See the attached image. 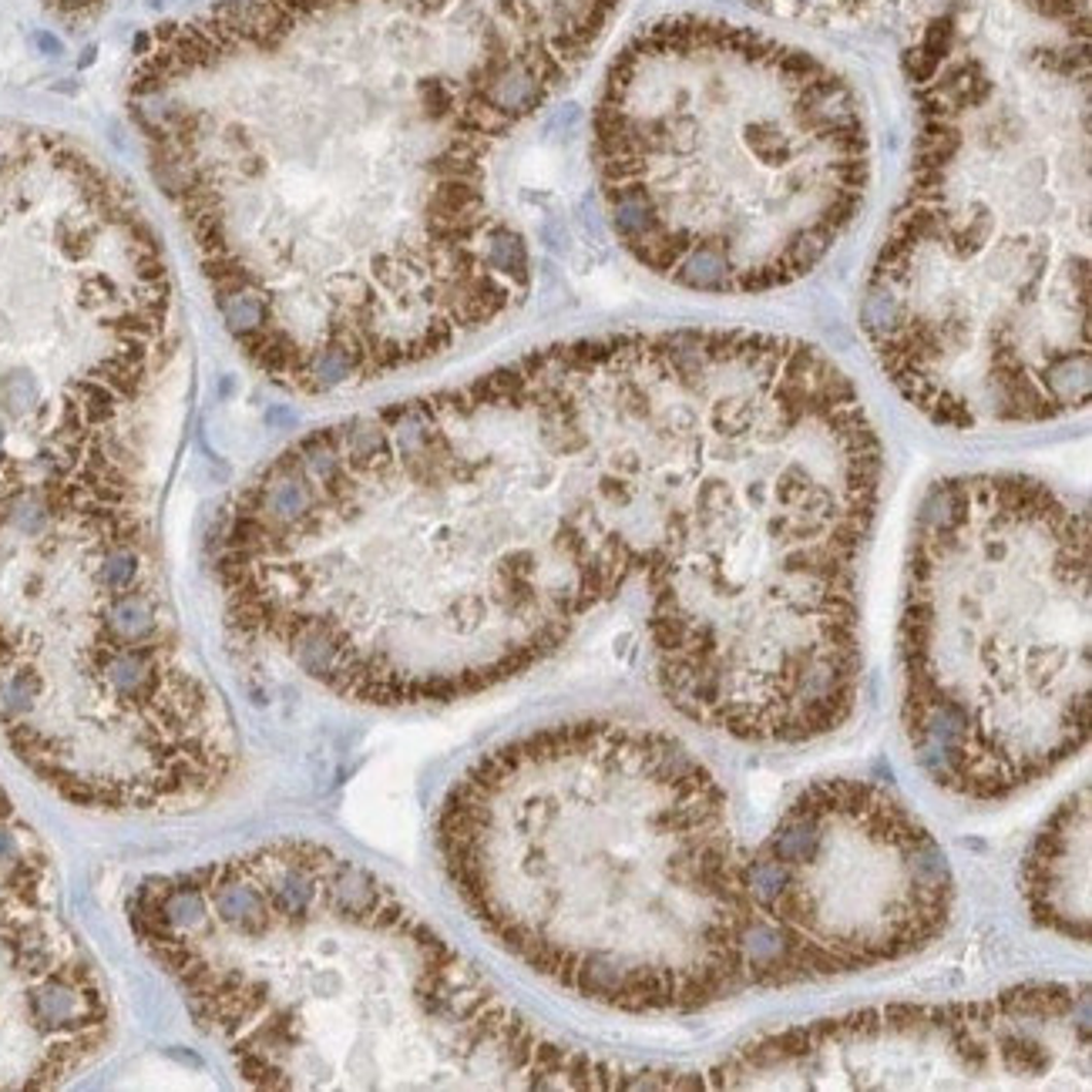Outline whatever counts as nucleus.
<instances>
[{
  "label": "nucleus",
  "instance_id": "nucleus-2",
  "mask_svg": "<svg viewBox=\"0 0 1092 1092\" xmlns=\"http://www.w3.org/2000/svg\"><path fill=\"white\" fill-rule=\"evenodd\" d=\"M622 0H219L135 55L129 111L225 333L289 393L488 333L531 249L494 155Z\"/></svg>",
  "mask_w": 1092,
  "mask_h": 1092
},
{
  "label": "nucleus",
  "instance_id": "nucleus-8",
  "mask_svg": "<svg viewBox=\"0 0 1092 1092\" xmlns=\"http://www.w3.org/2000/svg\"><path fill=\"white\" fill-rule=\"evenodd\" d=\"M1089 515L1019 471L955 474L914 518L901 723L945 794L998 804L1089 743Z\"/></svg>",
  "mask_w": 1092,
  "mask_h": 1092
},
{
  "label": "nucleus",
  "instance_id": "nucleus-9",
  "mask_svg": "<svg viewBox=\"0 0 1092 1092\" xmlns=\"http://www.w3.org/2000/svg\"><path fill=\"white\" fill-rule=\"evenodd\" d=\"M172 316L132 188L71 138L0 121V430L34 454L132 427Z\"/></svg>",
  "mask_w": 1092,
  "mask_h": 1092
},
{
  "label": "nucleus",
  "instance_id": "nucleus-1",
  "mask_svg": "<svg viewBox=\"0 0 1092 1092\" xmlns=\"http://www.w3.org/2000/svg\"><path fill=\"white\" fill-rule=\"evenodd\" d=\"M857 403L800 337L552 343L279 451L215 525L222 615L340 700L481 696L756 525Z\"/></svg>",
  "mask_w": 1092,
  "mask_h": 1092
},
{
  "label": "nucleus",
  "instance_id": "nucleus-7",
  "mask_svg": "<svg viewBox=\"0 0 1092 1092\" xmlns=\"http://www.w3.org/2000/svg\"><path fill=\"white\" fill-rule=\"evenodd\" d=\"M592 165L632 262L700 296L807 279L865 212L871 135L841 74L740 24L682 14L622 47Z\"/></svg>",
  "mask_w": 1092,
  "mask_h": 1092
},
{
  "label": "nucleus",
  "instance_id": "nucleus-6",
  "mask_svg": "<svg viewBox=\"0 0 1092 1092\" xmlns=\"http://www.w3.org/2000/svg\"><path fill=\"white\" fill-rule=\"evenodd\" d=\"M0 727L81 807L188 810L236 773L151 549L132 427L0 457Z\"/></svg>",
  "mask_w": 1092,
  "mask_h": 1092
},
{
  "label": "nucleus",
  "instance_id": "nucleus-4",
  "mask_svg": "<svg viewBox=\"0 0 1092 1092\" xmlns=\"http://www.w3.org/2000/svg\"><path fill=\"white\" fill-rule=\"evenodd\" d=\"M129 921L256 1089H700L696 1069L549 1035L397 887L316 841L151 874Z\"/></svg>",
  "mask_w": 1092,
  "mask_h": 1092
},
{
  "label": "nucleus",
  "instance_id": "nucleus-11",
  "mask_svg": "<svg viewBox=\"0 0 1092 1092\" xmlns=\"http://www.w3.org/2000/svg\"><path fill=\"white\" fill-rule=\"evenodd\" d=\"M1089 985L1028 982L945 1006H881L750 1038L703 1089H1089Z\"/></svg>",
  "mask_w": 1092,
  "mask_h": 1092
},
{
  "label": "nucleus",
  "instance_id": "nucleus-3",
  "mask_svg": "<svg viewBox=\"0 0 1092 1092\" xmlns=\"http://www.w3.org/2000/svg\"><path fill=\"white\" fill-rule=\"evenodd\" d=\"M918 129L860 326L948 430L1089 403V31L964 0L908 31Z\"/></svg>",
  "mask_w": 1092,
  "mask_h": 1092
},
{
  "label": "nucleus",
  "instance_id": "nucleus-10",
  "mask_svg": "<svg viewBox=\"0 0 1092 1092\" xmlns=\"http://www.w3.org/2000/svg\"><path fill=\"white\" fill-rule=\"evenodd\" d=\"M750 988H794L905 961L955 914L945 847L891 786H804L743 860Z\"/></svg>",
  "mask_w": 1092,
  "mask_h": 1092
},
{
  "label": "nucleus",
  "instance_id": "nucleus-12",
  "mask_svg": "<svg viewBox=\"0 0 1092 1092\" xmlns=\"http://www.w3.org/2000/svg\"><path fill=\"white\" fill-rule=\"evenodd\" d=\"M1092 800L1089 783L1072 790L1035 831L1022 857L1019 891L1035 928L1089 945L1092 935Z\"/></svg>",
  "mask_w": 1092,
  "mask_h": 1092
},
{
  "label": "nucleus",
  "instance_id": "nucleus-5",
  "mask_svg": "<svg viewBox=\"0 0 1092 1092\" xmlns=\"http://www.w3.org/2000/svg\"><path fill=\"white\" fill-rule=\"evenodd\" d=\"M434 837L478 928L568 995L693 1015L750 988L730 797L679 736L612 716L512 736L451 783Z\"/></svg>",
  "mask_w": 1092,
  "mask_h": 1092
}]
</instances>
